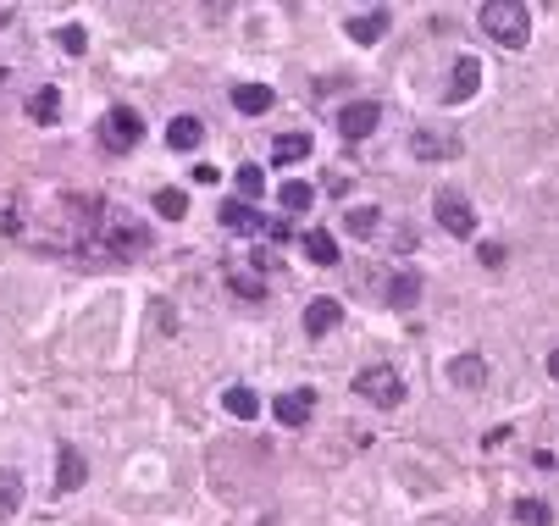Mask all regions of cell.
<instances>
[{
    "instance_id": "52a82bcc",
    "label": "cell",
    "mask_w": 559,
    "mask_h": 526,
    "mask_svg": "<svg viewBox=\"0 0 559 526\" xmlns=\"http://www.w3.org/2000/svg\"><path fill=\"white\" fill-rule=\"evenodd\" d=\"M388 23H393V12H388V6H371V12H355V17H349V39H355V45H377V39L388 34Z\"/></svg>"
},
{
    "instance_id": "6da1fadb",
    "label": "cell",
    "mask_w": 559,
    "mask_h": 526,
    "mask_svg": "<svg viewBox=\"0 0 559 526\" xmlns=\"http://www.w3.org/2000/svg\"><path fill=\"white\" fill-rule=\"evenodd\" d=\"M476 23H482L488 39H499L504 50H521L526 39H532V6H526V0H488V6L476 12Z\"/></svg>"
},
{
    "instance_id": "9c48e42d",
    "label": "cell",
    "mask_w": 559,
    "mask_h": 526,
    "mask_svg": "<svg viewBox=\"0 0 559 526\" xmlns=\"http://www.w3.org/2000/svg\"><path fill=\"white\" fill-rule=\"evenodd\" d=\"M443 377H449L454 388H482L488 383V360L482 355H454L449 366H443Z\"/></svg>"
},
{
    "instance_id": "8992f818",
    "label": "cell",
    "mask_w": 559,
    "mask_h": 526,
    "mask_svg": "<svg viewBox=\"0 0 559 526\" xmlns=\"http://www.w3.org/2000/svg\"><path fill=\"white\" fill-rule=\"evenodd\" d=\"M310 410H316V394H310V388H288V394L272 399V416L283 421V427H305Z\"/></svg>"
},
{
    "instance_id": "5b68a950",
    "label": "cell",
    "mask_w": 559,
    "mask_h": 526,
    "mask_svg": "<svg viewBox=\"0 0 559 526\" xmlns=\"http://www.w3.org/2000/svg\"><path fill=\"white\" fill-rule=\"evenodd\" d=\"M432 211H438V222L454 233V239H471L476 216H471V205H465V194H454V189H438V200H432Z\"/></svg>"
},
{
    "instance_id": "e0dca14e",
    "label": "cell",
    "mask_w": 559,
    "mask_h": 526,
    "mask_svg": "<svg viewBox=\"0 0 559 526\" xmlns=\"http://www.w3.org/2000/svg\"><path fill=\"white\" fill-rule=\"evenodd\" d=\"M305 255H310V266H338V244H333V233L310 228V233H305Z\"/></svg>"
},
{
    "instance_id": "484cf974",
    "label": "cell",
    "mask_w": 559,
    "mask_h": 526,
    "mask_svg": "<svg viewBox=\"0 0 559 526\" xmlns=\"http://www.w3.org/2000/svg\"><path fill=\"white\" fill-rule=\"evenodd\" d=\"M416 294H421V283H416V277H393V288H388V299H393V305H399V311H405V305H416Z\"/></svg>"
},
{
    "instance_id": "4fadbf2b",
    "label": "cell",
    "mask_w": 559,
    "mask_h": 526,
    "mask_svg": "<svg viewBox=\"0 0 559 526\" xmlns=\"http://www.w3.org/2000/svg\"><path fill=\"white\" fill-rule=\"evenodd\" d=\"M84 477H89L84 455H78L72 443H61V471H56V488H61V493H72V488H84Z\"/></svg>"
},
{
    "instance_id": "603a6c76",
    "label": "cell",
    "mask_w": 559,
    "mask_h": 526,
    "mask_svg": "<svg viewBox=\"0 0 559 526\" xmlns=\"http://www.w3.org/2000/svg\"><path fill=\"white\" fill-rule=\"evenodd\" d=\"M377 216H382L377 205H355V211L344 216V228L355 233V239H366V233H377Z\"/></svg>"
},
{
    "instance_id": "ffe728a7",
    "label": "cell",
    "mask_w": 559,
    "mask_h": 526,
    "mask_svg": "<svg viewBox=\"0 0 559 526\" xmlns=\"http://www.w3.org/2000/svg\"><path fill=\"white\" fill-rule=\"evenodd\" d=\"M310 200H316V189H310V183H283V189H277V205H283V211H310Z\"/></svg>"
},
{
    "instance_id": "cb8c5ba5",
    "label": "cell",
    "mask_w": 559,
    "mask_h": 526,
    "mask_svg": "<svg viewBox=\"0 0 559 526\" xmlns=\"http://www.w3.org/2000/svg\"><path fill=\"white\" fill-rule=\"evenodd\" d=\"M233 178H238V194H244V200H261L266 194V172L261 167H238Z\"/></svg>"
},
{
    "instance_id": "ba28073f",
    "label": "cell",
    "mask_w": 559,
    "mask_h": 526,
    "mask_svg": "<svg viewBox=\"0 0 559 526\" xmlns=\"http://www.w3.org/2000/svg\"><path fill=\"white\" fill-rule=\"evenodd\" d=\"M377 122H382V106H377V100H355V106H344L338 128H344V139H366Z\"/></svg>"
},
{
    "instance_id": "44dd1931",
    "label": "cell",
    "mask_w": 559,
    "mask_h": 526,
    "mask_svg": "<svg viewBox=\"0 0 559 526\" xmlns=\"http://www.w3.org/2000/svg\"><path fill=\"white\" fill-rule=\"evenodd\" d=\"M155 211H161V216H172V222H178V216H189V194H183V189H155Z\"/></svg>"
},
{
    "instance_id": "7402d4cb",
    "label": "cell",
    "mask_w": 559,
    "mask_h": 526,
    "mask_svg": "<svg viewBox=\"0 0 559 526\" xmlns=\"http://www.w3.org/2000/svg\"><path fill=\"white\" fill-rule=\"evenodd\" d=\"M554 521V510H548L543 499H521L515 504V526H548Z\"/></svg>"
},
{
    "instance_id": "d6986e66",
    "label": "cell",
    "mask_w": 559,
    "mask_h": 526,
    "mask_svg": "<svg viewBox=\"0 0 559 526\" xmlns=\"http://www.w3.org/2000/svg\"><path fill=\"white\" fill-rule=\"evenodd\" d=\"M17 510H23V477L0 471V515H17Z\"/></svg>"
},
{
    "instance_id": "7c38bea8",
    "label": "cell",
    "mask_w": 559,
    "mask_h": 526,
    "mask_svg": "<svg viewBox=\"0 0 559 526\" xmlns=\"http://www.w3.org/2000/svg\"><path fill=\"white\" fill-rule=\"evenodd\" d=\"M272 89H266V84H238L233 89V106L238 111H244V117H266V111H272Z\"/></svg>"
},
{
    "instance_id": "7a4b0ae2",
    "label": "cell",
    "mask_w": 559,
    "mask_h": 526,
    "mask_svg": "<svg viewBox=\"0 0 559 526\" xmlns=\"http://www.w3.org/2000/svg\"><path fill=\"white\" fill-rule=\"evenodd\" d=\"M355 394L366 399V405L388 410V405H399V399H405V377H399L393 366H366L355 377Z\"/></svg>"
},
{
    "instance_id": "d4e9b609",
    "label": "cell",
    "mask_w": 559,
    "mask_h": 526,
    "mask_svg": "<svg viewBox=\"0 0 559 526\" xmlns=\"http://www.w3.org/2000/svg\"><path fill=\"white\" fill-rule=\"evenodd\" d=\"M28 111H34V122H56L61 117V95H56V89H45V95L28 100Z\"/></svg>"
},
{
    "instance_id": "83f0119b",
    "label": "cell",
    "mask_w": 559,
    "mask_h": 526,
    "mask_svg": "<svg viewBox=\"0 0 559 526\" xmlns=\"http://www.w3.org/2000/svg\"><path fill=\"white\" fill-rule=\"evenodd\" d=\"M476 261H482V266H504V244H482V250H476Z\"/></svg>"
},
{
    "instance_id": "f1b7e54d",
    "label": "cell",
    "mask_w": 559,
    "mask_h": 526,
    "mask_svg": "<svg viewBox=\"0 0 559 526\" xmlns=\"http://www.w3.org/2000/svg\"><path fill=\"white\" fill-rule=\"evenodd\" d=\"M548 377H554V383H559V349H554V355H548Z\"/></svg>"
},
{
    "instance_id": "4316f807",
    "label": "cell",
    "mask_w": 559,
    "mask_h": 526,
    "mask_svg": "<svg viewBox=\"0 0 559 526\" xmlns=\"http://www.w3.org/2000/svg\"><path fill=\"white\" fill-rule=\"evenodd\" d=\"M56 39H61V50H67V56H84V50H89V34H84L78 23H67Z\"/></svg>"
},
{
    "instance_id": "9a60e30c",
    "label": "cell",
    "mask_w": 559,
    "mask_h": 526,
    "mask_svg": "<svg viewBox=\"0 0 559 526\" xmlns=\"http://www.w3.org/2000/svg\"><path fill=\"white\" fill-rule=\"evenodd\" d=\"M216 216H222L227 233H255V228H261V216L250 211V200H222V211H216Z\"/></svg>"
},
{
    "instance_id": "277c9868",
    "label": "cell",
    "mask_w": 559,
    "mask_h": 526,
    "mask_svg": "<svg viewBox=\"0 0 559 526\" xmlns=\"http://www.w3.org/2000/svg\"><path fill=\"white\" fill-rule=\"evenodd\" d=\"M410 156H416V161H454V156H460V133L416 128V133H410Z\"/></svg>"
},
{
    "instance_id": "ac0fdd59",
    "label": "cell",
    "mask_w": 559,
    "mask_h": 526,
    "mask_svg": "<svg viewBox=\"0 0 559 526\" xmlns=\"http://www.w3.org/2000/svg\"><path fill=\"white\" fill-rule=\"evenodd\" d=\"M299 156H310V133H283V139L272 144L277 167H288V161H299Z\"/></svg>"
},
{
    "instance_id": "30bf717a",
    "label": "cell",
    "mask_w": 559,
    "mask_h": 526,
    "mask_svg": "<svg viewBox=\"0 0 559 526\" xmlns=\"http://www.w3.org/2000/svg\"><path fill=\"white\" fill-rule=\"evenodd\" d=\"M338 322H344V305H338V299H310V311H305V333L310 338L333 333Z\"/></svg>"
},
{
    "instance_id": "f546056e",
    "label": "cell",
    "mask_w": 559,
    "mask_h": 526,
    "mask_svg": "<svg viewBox=\"0 0 559 526\" xmlns=\"http://www.w3.org/2000/svg\"><path fill=\"white\" fill-rule=\"evenodd\" d=\"M255 526H272V515H266V521H255Z\"/></svg>"
},
{
    "instance_id": "3957f363",
    "label": "cell",
    "mask_w": 559,
    "mask_h": 526,
    "mask_svg": "<svg viewBox=\"0 0 559 526\" xmlns=\"http://www.w3.org/2000/svg\"><path fill=\"white\" fill-rule=\"evenodd\" d=\"M144 139V122L133 106H111L106 122H100V144H106L111 156H122V150H133V144Z\"/></svg>"
},
{
    "instance_id": "8fae6325",
    "label": "cell",
    "mask_w": 559,
    "mask_h": 526,
    "mask_svg": "<svg viewBox=\"0 0 559 526\" xmlns=\"http://www.w3.org/2000/svg\"><path fill=\"white\" fill-rule=\"evenodd\" d=\"M476 84H482V61L460 56V61H454V72H449V100H471Z\"/></svg>"
},
{
    "instance_id": "5bb4252c",
    "label": "cell",
    "mask_w": 559,
    "mask_h": 526,
    "mask_svg": "<svg viewBox=\"0 0 559 526\" xmlns=\"http://www.w3.org/2000/svg\"><path fill=\"white\" fill-rule=\"evenodd\" d=\"M200 139H205L200 117H172L167 122V144H172V150H200Z\"/></svg>"
},
{
    "instance_id": "2e32d148",
    "label": "cell",
    "mask_w": 559,
    "mask_h": 526,
    "mask_svg": "<svg viewBox=\"0 0 559 526\" xmlns=\"http://www.w3.org/2000/svg\"><path fill=\"white\" fill-rule=\"evenodd\" d=\"M222 405H227V416H238V421H255V416H261V399H255V388H244V383L227 388Z\"/></svg>"
}]
</instances>
